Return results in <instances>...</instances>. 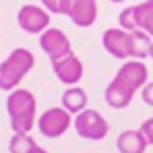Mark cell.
<instances>
[{
    "mask_svg": "<svg viewBox=\"0 0 153 153\" xmlns=\"http://www.w3.org/2000/svg\"><path fill=\"white\" fill-rule=\"evenodd\" d=\"M118 23L126 31H145L153 37V0H145L137 6H128L120 13Z\"/></svg>",
    "mask_w": 153,
    "mask_h": 153,
    "instance_id": "cell-5",
    "label": "cell"
},
{
    "mask_svg": "<svg viewBox=\"0 0 153 153\" xmlns=\"http://www.w3.org/2000/svg\"><path fill=\"white\" fill-rule=\"evenodd\" d=\"M39 48L50 56V60L60 58V56L73 52L71 39L66 37V33H64L62 29H56V27H48V29L39 35Z\"/></svg>",
    "mask_w": 153,
    "mask_h": 153,
    "instance_id": "cell-11",
    "label": "cell"
},
{
    "mask_svg": "<svg viewBox=\"0 0 153 153\" xmlns=\"http://www.w3.org/2000/svg\"><path fill=\"white\" fill-rule=\"evenodd\" d=\"M62 108L71 114H79L87 108V93L81 87H68L62 93Z\"/></svg>",
    "mask_w": 153,
    "mask_h": 153,
    "instance_id": "cell-13",
    "label": "cell"
},
{
    "mask_svg": "<svg viewBox=\"0 0 153 153\" xmlns=\"http://www.w3.org/2000/svg\"><path fill=\"white\" fill-rule=\"evenodd\" d=\"M108 2H114V4H120V2H124V0H108Z\"/></svg>",
    "mask_w": 153,
    "mask_h": 153,
    "instance_id": "cell-20",
    "label": "cell"
},
{
    "mask_svg": "<svg viewBox=\"0 0 153 153\" xmlns=\"http://www.w3.org/2000/svg\"><path fill=\"white\" fill-rule=\"evenodd\" d=\"M141 132H143V137L147 139V143L149 145H153V118H147L143 124H141V128H139Z\"/></svg>",
    "mask_w": 153,
    "mask_h": 153,
    "instance_id": "cell-15",
    "label": "cell"
},
{
    "mask_svg": "<svg viewBox=\"0 0 153 153\" xmlns=\"http://www.w3.org/2000/svg\"><path fill=\"white\" fill-rule=\"evenodd\" d=\"M73 126H75L76 134L81 139H87V141H102L110 132L108 120L97 110H89V108H85L83 112L76 114L73 120Z\"/></svg>",
    "mask_w": 153,
    "mask_h": 153,
    "instance_id": "cell-4",
    "label": "cell"
},
{
    "mask_svg": "<svg viewBox=\"0 0 153 153\" xmlns=\"http://www.w3.org/2000/svg\"><path fill=\"white\" fill-rule=\"evenodd\" d=\"M50 62H52V71L58 76L60 83H64L68 87H75L76 83L83 79V64L76 58L75 52H68V54H64L60 58H54Z\"/></svg>",
    "mask_w": 153,
    "mask_h": 153,
    "instance_id": "cell-10",
    "label": "cell"
},
{
    "mask_svg": "<svg viewBox=\"0 0 153 153\" xmlns=\"http://www.w3.org/2000/svg\"><path fill=\"white\" fill-rule=\"evenodd\" d=\"M141 97H143V102L147 103V105H151V108H153V81H151V83H147V85L141 89Z\"/></svg>",
    "mask_w": 153,
    "mask_h": 153,
    "instance_id": "cell-16",
    "label": "cell"
},
{
    "mask_svg": "<svg viewBox=\"0 0 153 153\" xmlns=\"http://www.w3.org/2000/svg\"><path fill=\"white\" fill-rule=\"evenodd\" d=\"M37 143L29 134H25V132H15L10 137V141H8V151L10 153H31V149Z\"/></svg>",
    "mask_w": 153,
    "mask_h": 153,
    "instance_id": "cell-14",
    "label": "cell"
},
{
    "mask_svg": "<svg viewBox=\"0 0 153 153\" xmlns=\"http://www.w3.org/2000/svg\"><path fill=\"white\" fill-rule=\"evenodd\" d=\"M42 4H44V8L48 10V13H54V15H60L58 13V4H60V0H39Z\"/></svg>",
    "mask_w": 153,
    "mask_h": 153,
    "instance_id": "cell-17",
    "label": "cell"
},
{
    "mask_svg": "<svg viewBox=\"0 0 153 153\" xmlns=\"http://www.w3.org/2000/svg\"><path fill=\"white\" fill-rule=\"evenodd\" d=\"M147 85V66L141 60H126L103 91L105 103L114 110H124L132 95Z\"/></svg>",
    "mask_w": 153,
    "mask_h": 153,
    "instance_id": "cell-1",
    "label": "cell"
},
{
    "mask_svg": "<svg viewBox=\"0 0 153 153\" xmlns=\"http://www.w3.org/2000/svg\"><path fill=\"white\" fill-rule=\"evenodd\" d=\"M149 56H151V60H153V39H151V48H149Z\"/></svg>",
    "mask_w": 153,
    "mask_h": 153,
    "instance_id": "cell-19",
    "label": "cell"
},
{
    "mask_svg": "<svg viewBox=\"0 0 153 153\" xmlns=\"http://www.w3.org/2000/svg\"><path fill=\"white\" fill-rule=\"evenodd\" d=\"M35 95L29 89H15L8 93L6 97V112L10 118V126L15 132H25L29 134V130L35 124Z\"/></svg>",
    "mask_w": 153,
    "mask_h": 153,
    "instance_id": "cell-2",
    "label": "cell"
},
{
    "mask_svg": "<svg viewBox=\"0 0 153 153\" xmlns=\"http://www.w3.org/2000/svg\"><path fill=\"white\" fill-rule=\"evenodd\" d=\"M147 145L149 143L141 130H124L116 139V149L120 153H145Z\"/></svg>",
    "mask_w": 153,
    "mask_h": 153,
    "instance_id": "cell-12",
    "label": "cell"
},
{
    "mask_svg": "<svg viewBox=\"0 0 153 153\" xmlns=\"http://www.w3.org/2000/svg\"><path fill=\"white\" fill-rule=\"evenodd\" d=\"M71 124H73L71 112H66L64 108H50L37 120V128H39V132L46 139H58V137H62L68 130Z\"/></svg>",
    "mask_w": 153,
    "mask_h": 153,
    "instance_id": "cell-8",
    "label": "cell"
},
{
    "mask_svg": "<svg viewBox=\"0 0 153 153\" xmlns=\"http://www.w3.org/2000/svg\"><path fill=\"white\" fill-rule=\"evenodd\" d=\"M102 44L108 54H112L118 60H134V39H132V31H126L122 27H112L105 29L102 35Z\"/></svg>",
    "mask_w": 153,
    "mask_h": 153,
    "instance_id": "cell-6",
    "label": "cell"
},
{
    "mask_svg": "<svg viewBox=\"0 0 153 153\" xmlns=\"http://www.w3.org/2000/svg\"><path fill=\"white\" fill-rule=\"evenodd\" d=\"M31 153H48V151H46V149H42L39 145H35V147L31 149Z\"/></svg>",
    "mask_w": 153,
    "mask_h": 153,
    "instance_id": "cell-18",
    "label": "cell"
},
{
    "mask_svg": "<svg viewBox=\"0 0 153 153\" xmlns=\"http://www.w3.org/2000/svg\"><path fill=\"white\" fill-rule=\"evenodd\" d=\"M58 13L66 15L76 27H91L97 21V0H60Z\"/></svg>",
    "mask_w": 153,
    "mask_h": 153,
    "instance_id": "cell-7",
    "label": "cell"
},
{
    "mask_svg": "<svg viewBox=\"0 0 153 153\" xmlns=\"http://www.w3.org/2000/svg\"><path fill=\"white\" fill-rule=\"evenodd\" d=\"M17 23L19 27L27 31V33H37L42 35L48 27H50V13L42 6H35V4H25L19 8V15H17Z\"/></svg>",
    "mask_w": 153,
    "mask_h": 153,
    "instance_id": "cell-9",
    "label": "cell"
},
{
    "mask_svg": "<svg viewBox=\"0 0 153 153\" xmlns=\"http://www.w3.org/2000/svg\"><path fill=\"white\" fill-rule=\"evenodd\" d=\"M35 58L27 48H15L2 62H0V89L15 91L25 75L33 68Z\"/></svg>",
    "mask_w": 153,
    "mask_h": 153,
    "instance_id": "cell-3",
    "label": "cell"
}]
</instances>
